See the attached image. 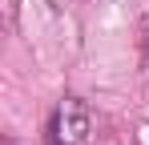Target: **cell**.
Wrapping results in <instances>:
<instances>
[{
	"label": "cell",
	"mask_w": 149,
	"mask_h": 145,
	"mask_svg": "<svg viewBox=\"0 0 149 145\" xmlns=\"http://www.w3.org/2000/svg\"><path fill=\"white\" fill-rule=\"evenodd\" d=\"M49 145H85L89 133H93V113L81 97H61L56 109L49 113Z\"/></svg>",
	"instance_id": "obj_1"
},
{
	"label": "cell",
	"mask_w": 149,
	"mask_h": 145,
	"mask_svg": "<svg viewBox=\"0 0 149 145\" xmlns=\"http://www.w3.org/2000/svg\"><path fill=\"white\" fill-rule=\"evenodd\" d=\"M4 145H16V137H4Z\"/></svg>",
	"instance_id": "obj_2"
}]
</instances>
